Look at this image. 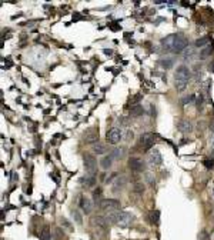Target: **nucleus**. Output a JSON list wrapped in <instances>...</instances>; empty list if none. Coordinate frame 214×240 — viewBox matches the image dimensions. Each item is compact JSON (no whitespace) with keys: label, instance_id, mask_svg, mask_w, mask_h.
<instances>
[{"label":"nucleus","instance_id":"obj_1","mask_svg":"<svg viewBox=\"0 0 214 240\" xmlns=\"http://www.w3.org/2000/svg\"><path fill=\"white\" fill-rule=\"evenodd\" d=\"M190 77H191V72L186 64H181L177 67L176 75H174V84H176L177 92H184L187 87Z\"/></svg>","mask_w":214,"mask_h":240},{"label":"nucleus","instance_id":"obj_2","mask_svg":"<svg viewBox=\"0 0 214 240\" xmlns=\"http://www.w3.org/2000/svg\"><path fill=\"white\" fill-rule=\"evenodd\" d=\"M100 209L104 212H116L120 209V200L117 199H104L100 202Z\"/></svg>","mask_w":214,"mask_h":240},{"label":"nucleus","instance_id":"obj_3","mask_svg":"<svg viewBox=\"0 0 214 240\" xmlns=\"http://www.w3.org/2000/svg\"><path fill=\"white\" fill-rule=\"evenodd\" d=\"M83 163H84V169L90 176H93L97 170V162L96 157L91 156V154H84L83 157Z\"/></svg>","mask_w":214,"mask_h":240},{"label":"nucleus","instance_id":"obj_4","mask_svg":"<svg viewBox=\"0 0 214 240\" xmlns=\"http://www.w3.org/2000/svg\"><path fill=\"white\" fill-rule=\"evenodd\" d=\"M140 144L144 150H149L150 147H153L154 144V134L147 131V133H143L141 137H140Z\"/></svg>","mask_w":214,"mask_h":240},{"label":"nucleus","instance_id":"obj_5","mask_svg":"<svg viewBox=\"0 0 214 240\" xmlns=\"http://www.w3.org/2000/svg\"><path fill=\"white\" fill-rule=\"evenodd\" d=\"M120 139H121V131L117 127H113L107 131V140L112 144H117L120 142Z\"/></svg>","mask_w":214,"mask_h":240},{"label":"nucleus","instance_id":"obj_6","mask_svg":"<svg viewBox=\"0 0 214 240\" xmlns=\"http://www.w3.org/2000/svg\"><path fill=\"white\" fill-rule=\"evenodd\" d=\"M129 167L133 171H143L144 170V162L140 159H137V157H130L129 159Z\"/></svg>","mask_w":214,"mask_h":240},{"label":"nucleus","instance_id":"obj_7","mask_svg":"<svg viewBox=\"0 0 214 240\" xmlns=\"http://www.w3.org/2000/svg\"><path fill=\"white\" fill-rule=\"evenodd\" d=\"M186 46H187V40L181 36V34H178V36H177L176 43H174L173 49H171V52H174V53H180V52H183V50L186 49Z\"/></svg>","mask_w":214,"mask_h":240},{"label":"nucleus","instance_id":"obj_8","mask_svg":"<svg viewBox=\"0 0 214 240\" xmlns=\"http://www.w3.org/2000/svg\"><path fill=\"white\" fill-rule=\"evenodd\" d=\"M133 220H134V216L131 215L130 212H123L121 219H120L117 226H120V227H129V226L133 223Z\"/></svg>","mask_w":214,"mask_h":240},{"label":"nucleus","instance_id":"obj_9","mask_svg":"<svg viewBox=\"0 0 214 240\" xmlns=\"http://www.w3.org/2000/svg\"><path fill=\"white\" fill-rule=\"evenodd\" d=\"M177 36H178V34H168L167 37L163 39V40H162V46H163V49L170 50V52H171V49H173L174 43H176V40H177Z\"/></svg>","mask_w":214,"mask_h":240},{"label":"nucleus","instance_id":"obj_10","mask_svg":"<svg viewBox=\"0 0 214 240\" xmlns=\"http://www.w3.org/2000/svg\"><path fill=\"white\" fill-rule=\"evenodd\" d=\"M121 215H123V212L116 210V212H110L109 215L106 216V219H107V221H109L110 225H118V221H120V219H121Z\"/></svg>","mask_w":214,"mask_h":240},{"label":"nucleus","instance_id":"obj_11","mask_svg":"<svg viewBox=\"0 0 214 240\" xmlns=\"http://www.w3.org/2000/svg\"><path fill=\"white\" fill-rule=\"evenodd\" d=\"M84 139H86L87 143H91V144L97 143V140H99V131H97V129H90L86 133Z\"/></svg>","mask_w":214,"mask_h":240},{"label":"nucleus","instance_id":"obj_12","mask_svg":"<svg viewBox=\"0 0 214 240\" xmlns=\"http://www.w3.org/2000/svg\"><path fill=\"white\" fill-rule=\"evenodd\" d=\"M80 207H81V210H83L86 215H89V213H91V210H93V203H91L90 199H87V197H81Z\"/></svg>","mask_w":214,"mask_h":240},{"label":"nucleus","instance_id":"obj_13","mask_svg":"<svg viewBox=\"0 0 214 240\" xmlns=\"http://www.w3.org/2000/svg\"><path fill=\"white\" fill-rule=\"evenodd\" d=\"M91 225L96 226V227L104 229L106 226L109 225V221H107V219H106V217H103V216H96V217L91 219Z\"/></svg>","mask_w":214,"mask_h":240},{"label":"nucleus","instance_id":"obj_14","mask_svg":"<svg viewBox=\"0 0 214 240\" xmlns=\"http://www.w3.org/2000/svg\"><path fill=\"white\" fill-rule=\"evenodd\" d=\"M177 129H178L181 133H190V131L193 130L191 122H189V120H180L178 125H177Z\"/></svg>","mask_w":214,"mask_h":240},{"label":"nucleus","instance_id":"obj_15","mask_svg":"<svg viewBox=\"0 0 214 240\" xmlns=\"http://www.w3.org/2000/svg\"><path fill=\"white\" fill-rule=\"evenodd\" d=\"M150 163H151V165H160V163L163 162V157H162V154H160V152H158V150H153L151 153H150Z\"/></svg>","mask_w":214,"mask_h":240},{"label":"nucleus","instance_id":"obj_16","mask_svg":"<svg viewBox=\"0 0 214 240\" xmlns=\"http://www.w3.org/2000/svg\"><path fill=\"white\" fill-rule=\"evenodd\" d=\"M80 184L83 187H93L96 184V179H94V176H84L80 179Z\"/></svg>","mask_w":214,"mask_h":240},{"label":"nucleus","instance_id":"obj_17","mask_svg":"<svg viewBox=\"0 0 214 240\" xmlns=\"http://www.w3.org/2000/svg\"><path fill=\"white\" fill-rule=\"evenodd\" d=\"M124 183H126V177H118L113 184V193H118L124 187Z\"/></svg>","mask_w":214,"mask_h":240},{"label":"nucleus","instance_id":"obj_18","mask_svg":"<svg viewBox=\"0 0 214 240\" xmlns=\"http://www.w3.org/2000/svg\"><path fill=\"white\" fill-rule=\"evenodd\" d=\"M112 163H113V159L112 156H107V157H103L102 162H100V166H102L103 170H109L112 167Z\"/></svg>","mask_w":214,"mask_h":240},{"label":"nucleus","instance_id":"obj_19","mask_svg":"<svg viewBox=\"0 0 214 240\" xmlns=\"http://www.w3.org/2000/svg\"><path fill=\"white\" fill-rule=\"evenodd\" d=\"M124 147H117V149H114L112 152V159H116V160H120L121 157L124 156Z\"/></svg>","mask_w":214,"mask_h":240},{"label":"nucleus","instance_id":"obj_20","mask_svg":"<svg viewBox=\"0 0 214 240\" xmlns=\"http://www.w3.org/2000/svg\"><path fill=\"white\" fill-rule=\"evenodd\" d=\"M150 220H151L153 225L157 226L160 223V212L158 210H151L150 212Z\"/></svg>","mask_w":214,"mask_h":240},{"label":"nucleus","instance_id":"obj_21","mask_svg":"<svg viewBox=\"0 0 214 240\" xmlns=\"http://www.w3.org/2000/svg\"><path fill=\"white\" fill-rule=\"evenodd\" d=\"M144 190H146V187H144V184H143L141 181H137V183L133 184V192L136 194H143Z\"/></svg>","mask_w":214,"mask_h":240},{"label":"nucleus","instance_id":"obj_22","mask_svg":"<svg viewBox=\"0 0 214 240\" xmlns=\"http://www.w3.org/2000/svg\"><path fill=\"white\" fill-rule=\"evenodd\" d=\"M143 113H144V109H143L141 106H133L131 107V110H130V114L133 116V117H139V116H141Z\"/></svg>","mask_w":214,"mask_h":240},{"label":"nucleus","instance_id":"obj_23","mask_svg":"<svg viewBox=\"0 0 214 240\" xmlns=\"http://www.w3.org/2000/svg\"><path fill=\"white\" fill-rule=\"evenodd\" d=\"M106 146L104 144H102V143H96V144H93V152L96 153V154H103V153H106Z\"/></svg>","mask_w":214,"mask_h":240},{"label":"nucleus","instance_id":"obj_24","mask_svg":"<svg viewBox=\"0 0 214 240\" xmlns=\"http://www.w3.org/2000/svg\"><path fill=\"white\" fill-rule=\"evenodd\" d=\"M160 64H162V67H164V69H171L174 64V59H170V57L163 59V60H160Z\"/></svg>","mask_w":214,"mask_h":240},{"label":"nucleus","instance_id":"obj_25","mask_svg":"<svg viewBox=\"0 0 214 240\" xmlns=\"http://www.w3.org/2000/svg\"><path fill=\"white\" fill-rule=\"evenodd\" d=\"M40 240H52V233H50L49 227L43 229V232L40 233Z\"/></svg>","mask_w":214,"mask_h":240},{"label":"nucleus","instance_id":"obj_26","mask_svg":"<svg viewBox=\"0 0 214 240\" xmlns=\"http://www.w3.org/2000/svg\"><path fill=\"white\" fill-rule=\"evenodd\" d=\"M71 216H73V219L76 220V223H77V225H83V219H81L80 213H79L77 210H71Z\"/></svg>","mask_w":214,"mask_h":240},{"label":"nucleus","instance_id":"obj_27","mask_svg":"<svg viewBox=\"0 0 214 240\" xmlns=\"http://www.w3.org/2000/svg\"><path fill=\"white\" fill-rule=\"evenodd\" d=\"M102 194H103V190L102 189H100V187H97L96 190L93 192V200L94 202H102V200H100V197H102Z\"/></svg>","mask_w":214,"mask_h":240},{"label":"nucleus","instance_id":"obj_28","mask_svg":"<svg viewBox=\"0 0 214 240\" xmlns=\"http://www.w3.org/2000/svg\"><path fill=\"white\" fill-rule=\"evenodd\" d=\"M208 42H210V39L208 37H203V39H199V40L195 42V46L197 47H204L208 44Z\"/></svg>","mask_w":214,"mask_h":240},{"label":"nucleus","instance_id":"obj_29","mask_svg":"<svg viewBox=\"0 0 214 240\" xmlns=\"http://www.w3.org/2000/svg\"><path fill=\"white\" fill-rule=\"evenodd\" d=\"M194 47H187L186 49V52H184V59H191L193 56H194Z\"/></svg>","mask_w":214,"mask_h":240},{"label":"nucleus","instance_id":"obj_30","mask_svg":"<svg viewBox=\"0 0 214 240\" xmlns=\"http://www.w3.org/2000/svg\"><path fill=\"white\" fill-rule=\"evenodd\" d=\"M211 54V47L207 46L206 49L201 50V53H200V59H206V57H208Z\"/></svg>","mask_w":214,"mask_h":240},{"label":"nucleus","instance_id":"obj_31","mask_svg":"<svg viewBox=\"0 0 214 240\" xmlns=\"http://www.w3.org/2000/svg\"><path fill=\"white\" fill-rule=\"evenodd\" d=\"M203 165H204L207 169H213L214 167V160L213 159H206L204 162H203Z\"/></svg>","mask_w":214,"mask_h":240},{"label":"nucleus","instance_id":"obj_32","mask_svg":"<svg viewBox=\"0 0 214 240\" xmlns=\"http://www.w3.org/2000/svg\"><path fill=\"white\" fill-rule=\"evenodd\" d=\"M199 240H210V236H208V233L206 230H201L199 234Z\"/></svg>","mask_w":214,"mask_h":240},{"label":"nucleus","instance_id":"obj_33","mask_svg":"<svg viewBox=\"0 0 214 240\" xmlns=\"http://www.w3.org/2000/svg\"><path fill=\"white\" fill-rule=\"evenodd\" d=\"M54 234H56V236H54V239H62V237L64 236V234H63V232H62V229H59V227L54 229Z\"/></svg>","mask_w":214,"mask_h":240},{"label":"nucleus","instance_id":"obj_34","mask_svg":"<svg viewBox=\"0 0 214 240\" xmlns=\"http://www.w3.org/2000/svg\"><path fill=\"white\" fill-rule=\"evenodd\" d=\"M60 221H62V225L64 226L66 229H69V230H73V229H71V226H70V223H69V221L66 220L64 217H62V219H60Z\"/></svg>","mask_w":214,"mask_h":240},{"label":"nucleus","instance_id":"obj_35","mask_svg":"<svg viewBox=\"0 0 214 240\" xmlns=\"http://www.w3.org/2000/svg\"><path fill=\"white\" fill-rule=\"evenodd\" d=\"M203 103H204V100H203V94H200V96L197 97V107H199V109H201L203 107Z\"/></svg>","mask_w":214,"mask_h":240},{"label":"nucleus","instance_id":"obj_36","mask_svg":"<svg viewBox=\"0 0 214 240\" xmlns=\"http://www.w3.org/2000/svg\"><path fill=\"white\" fill-rule=\"evenodd\" d=\"M194 97H195L194 94H193V96H190V97H186V99L183 100V104H187V103H193V102H194V100H195Z\"/></svg>","mask_w":214,"mask_h":240},{"label":"nucleus","instance_id":"obj_37","mask_svg":"<svg viewBox=\"0 0 214 240\" xmlns=\"http://www.w3.org/2000/svg\"><path fill=\"white\" fill-rule=\"evenodd\" d=\"M126 133H127V134H126V140H130V139H133V136H134L133 131L129 130V131H126Z\"/></svg>","mask_w":214,"mask_h":240},{"label":"nucleus","instance_id":"obj_38","mask_svg":"<svg viewBox=\"0 0 214 240\" xmlns=\"http://www.w3.org/2000/svg\"><path fill=\"white\" fill-rule=\"evenodd\" d=\"M116 176H117V175H116V173H114V175H112V176H110V179H107V180H106V183H112V181L114 180V177H116Z\"/></svg>","mask_w":214,"mask_h":240},{"label":"nucleus","instance_id":"obj_39","mask_svg":"<svg viewBox=\"0 0 214 240\" xmlns=\"http://www.w3.org/2000/svg\"><path fill=\"white\" fill-rule=\"evenodd\" d=\"M146 177H147V181H149V183H151V184H153V176H151V175H147Z\"/></svg>","mask_w":214,"mask_h":240},{"label":"nucleus","instance_id":"obj_40","mask_svg":"<svg viewBox=\"0 0 214 240\" xmlns=\"http://www.w3.org/2000/svg\"><path fill=\"white\" fill-rule=\"evenodd\" d=\"M210 130L214 133V120H211V122H210Z\"/></svg>","mask_w":214,"mask_h":240},{"label":"nucleus","instance_id":"obj_41","mask_svg":"<svg viewBox=\"0 0 214 240\" xmlns=\"http://www.w3.org/2000/svg\"><path fill=\"white\" fill-rule=\"evenodd\" d=\"M104 53H106V54H107V56H110V54H112V53H113V52H112V50H107V49H106V50H104Z\"/></svg>","mask_w":214,"mask_h":240},{"label":"nucleus","instance_id":"obj_42","mask_svg":"<svg viewBox=\"0 0 214 240\" xmlns=\"http://www.w3.org/2000/svg\"><path fill=\"white\" fill-rule=\"evenodd\" d=\"M210 70H211V72H214V63H213V64L210 66Z\"/></svg>","mask_w":214,"mask_h":240},{"label":"nucleus","instance_id":"obj_43","mask_svg":"<svg viewBox=\"0 0 214 240\" xmlns=\"http://www.w3.org/2000/svg\"><path fill=\"white\" fill-rule=\"evenodd\" d=\"M213 193H214V192H213Z\"/></svg>","mask_w":214,"mask_h":240}]
</instances>
